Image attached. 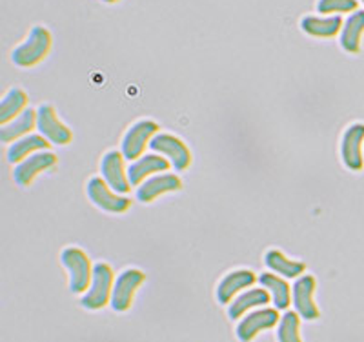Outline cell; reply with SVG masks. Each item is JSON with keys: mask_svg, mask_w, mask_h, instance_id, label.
<instances>
[{"mask_svg": "<svg viewBox=\"0 0 364 342\" xmlns=\"http://www.w3.org/2000/svg\"><path fill=\"white\" fill-rule=\"evenodd\" d=\"M51 50V33L44 26H35L26 41L17 46L11 53V60L18 68H31L44 60Z\"/></svg>", "mask_w": 364, "mask_h": 342, "instance_id": "1", "label": "cell"}, {"mask_svg": "<svg viewBox=\"0 0 364 342\" xmlns=\"http://www.w3.org/2000/svg\"><path fill=\"white\" fill-rule=\"evenodd\" d=\"M113 269L108 264L99 262L93 266V277H91V286L87 293L82 297L80 304L87 309H100L112 302L113 284H115Z\"/></svg>", "mask_w": 364, "mask_h": 342, "instance_id": "2", "label": "cell"}, {"mask_svg": "<svg viewBox=\"0 0 364 342\" xmlns=\"http://www.w3.org/2000/svg\"><path fill=\"white\" fill-rule=\"evenodd\" d=\"M63 264L70 272V289L73 293L86 292L87 286L91 284L93 277V268L87 259L86 253L80 247H66L60 255Z\"/></svg>", "mask_w": 364, "mask_h": 342, "instance_id": "3", "label": "cell"}, {"mask_svg": "<svg viewBox=\"0 0 364 342\" xmlns=\"http://www.w3.org/2000/svg\"><path fill=\"white\" fill-rule=\"evenodd\" d=\"M159 124L154 120H139L126 132L124 139H122V155L128 161H136L142 157V151L146 146H149L151 139L157 135Z\"/></svg>", "mask_w": 364, "mask_h": 342, "instance_id": "4", "label": "cell"}, {"mask_svg": "<svg viewBox=\"0 0 364 342\" xmlns=\"http://www.w3.org/2000/svg\"><path fill=\"white\" fill-rule=\"evenodd\" d=\"M87 197L91 202L99 206L100 210L109 211V213H124L132 206V201L126 197H119L117 191H113L108 182L100 177H93L87 182Z\"/></svg>", "mask_w": 364, "mask_h": 342, "instance_id": "5", "label": "cell"}, {"mask_svg": "<svg viewBox=\"0 0 364 342\" xmlns=\"http://www.w3.org/2000/svg\"><path fill=\"white\" fill-rule=\"evenodd\" d=\"M149 148L154 149L155 153H161V155L170 159L171 166H173L177 171H184L186 168H190L191 151L178 137L170 135V133L155 135L154 139H151V142H149Z\"/></svg>", "mask_w": 364, "mask_h": 342, "instance_id": "6", "label": "cell"}, {"mask_svg": "<svg viewBox=\"0 0 364 342\" xmlns=\"http://www.w3.org/2000/svg\"><path fill=\"white\" fill-rule=\"evenodd\" d=\"M146 281V275L141 269H126L117 277L112 293V308L115 311H128L132 308L135 292Z\"/></svg>", "mask_w": 364, "mask_h": 342, "instance_id": "7", "label": "cell"}, {"mask_svg": "<svg viewBox=\"0 0 364 342\" xmlns=\"http://www.w3.org/2000/svg\"><path fill=\"white\" fill-rule=\"evenodd\" d=\"M37 128L42 133V137H46L48 141L53 142L58 146L70 144L73 135H71L70 128L66 124H63L58 120L57 112L53 109V106L50 104H42L37 112Z\"/></svg>", "mask_w": 364, "mask_h": 342, "instance_id": "8", "label": "cell"}, {"mask_svg": "<svg viewBox=\"0 0 364 342\" xmlns=\"http://www.w3.org/2000/svg\"><path fill=\"white\" fill-rule=\"evenodd\" d=\"M100 171H102L104 181L117 193H128L132 190L128 178V169L124 168V155L122 151H108L100 162Z\"/></svg>", "mask_w": 364, "mask_h": 342, "instance_id": "9", "label": "cell"}, {"mask_svg": "<svg viewBox=\"0 0 364 342\" xmlns=\"http://www.w3.org/2000/svg\"><path fill=\"white\" fill-rule=\"evenodd\" d=\"M363 142H364V124H352L344 132L343 142H341V157L344 166L352 171H360L364 168L363 157Z\"/></svg>", "mask_w": 364, "mask_h": 342, "instance_id": "10", "label": "cell"}, {"mask_svg": "<svg viewBox=\"0 0 364 342\" xmlns=\"http://www.w3.org/2000/svg\"><path fill=\"white\" fill-rule=\"evenodd\" d=\"M279 322V309L264 308L252 311L237 326V337L240 342H252L262 330H269Z\"/></svg>", "mask_w": 364, "mask_h": 342, "instance_id": "11", "label": "cell"}, {"mask_svg": "<svg viewBox=\"0 0 364 342\" xmlns=\"http://www.w3.org/2000/svg\"><path fill=\"white\" fill-rule=\"evenodd\" d=\"M53 166H57V155L55 153L37 151L33 155H29L21 164L15 166V169H13V178H15V182L18 186H29L38 173L48 171Z\"/></svg>", "mask_w": 364, "mask_h": 342, "instance_id": "12", "label": "cell"}, {"mask_svg": "<svg viewBox=\"0 0 364 342\" xmlns=\"http://www.w3.org/2000/svg\"><path fill=\"white\" fill-rule=\"evenodd\" d=\"M317 282L311 275H302L294 284V306L295 311L306 321L318 319V308L314 302V293Z\"/></svg>", "mask_w": 364, "mask_h": 342, "instance_id": "13", "label": "cell"}, {"mask_svg": "<svg viewBox=\"0 0 364 342\" xmlns=\"http://www.w3.org/2000/svg\"><path fill=\"white\" fill-rule=\"evenodd\" d=\"M182 188V181L173 173H161L157 177H151L142 182L136 190V201L141 202H154L155 198L161 197L170 191H178Z\"/></svg>", "mask_w": 364, "mask_h": 342, "instance_id": "14", "label": "cell"}, {"mask_svg": "<svg viewBox=\"0 0 364 342\" xmlns=\"http://www.w3.org/2000/svg\"><path fill=\"white\" fill-rule=\"evenodd\" d=\"M255 273L250 272V269H237V272L228 273L223 281L219 282L217 299H219V302H223V304H230L237 293L242 292L245 288H252V286L255 284Z\"/></svg>", "mask_w": 364, "mask_h": 342, "instance_id": "15", "label": "cell"}, {"mask_svg": "<svg viewBox=\"0 0 364 342\" xmlns=\"http://www.w3.org/2000/svg\"><path fill=\"white\" fill-rule=\"evenodd\" d=\"M171 162L168 159L161 157V155H144V157L136 159L132 162L128 168V178L132 186H139L146 177L157 173V171H168Z\"/></svg>", "mask_w": 364, "mask_h": 342, "instance_id": "16", "label": "cell"}, {"mask_svg": "<svg viewBox=\"0 0 364 342\" xmlns=\"http://www.w3.org/2000/svg\"><path fill=\"white\" fill-rule=\"evenodd\" d=\"M344 22L341 15H331V17H304L301 21V29L304 33L318 38L336 37L343 29Z\"/></svg>", "mask_w": 364, "mask_h": 342, "instance_id": "17", "label": "cell"}, {"mask_svg": "<svg viewBox=\"0 0 364 342\" xmlns=\"http://www.w3.org/2000/svg\"><path fill=\"white\" fill-rule=\"evenodd\" d=\"M364 33V11H353L341 29V48L348 53H359L360 37Z\"/></svg>", "mask_w": 364, "mask_h": 342, "instance_id": "18", "label": "cell"}, {"mask_svg": "<svg viewBox=\"0 0 364 342\" xmlns=\"http://www.w3.org/2000/svg\"><path fill=\"white\" fill-rule=\"evenodd\" d=\"M48 148H50V142H46V137L26 135L9 146L8 162H11V164H21L29 155H33L37 151H44Z\"/></svg>", "mask_w": 364, "mask_h": 342, "instance_id": "19", "label": "cell"}, {"mask_svg": "<svg viewBox=\"0 0 364 342\" xmlns=\"http://www.w3.org/2000/svg\"><path fill=\"white\" fill-rule=\"evenodd\" d=\"M35 126H37V112L29 107V109H26L24 113H21L17 119L11 120V122L0 128V141L2 142L18 141V139L28 135Z\"/></svg>", "mask_w": 364, "mask_h": 342, "instance_id": "20", "label": "cell"}, {"mask_svg": "<svg viewBox=\"0 0 364 342\" xmlns=\"http://www.w3.org/2000/svg\"><path fill=\"white\" fill-rule=\"evenodd\" d=\"M269 302V292L264 288H255L248 289L246 293L239 295L233 302H230V308H228V315L230 319H239L248 311V309L257 308V306H266Z\"/></svg>", "mask_w": 364, "mask_h": 342, "instance_id": "21", "label": "cell"}, {"mask_svg": "<svg viewBox=\"0 0 364 342\" xmlns=\"http://www.w3.org/2000/svg\"><path fill=\"white\" fill-rule=\"evenodd\" d=\"M264 262L273 273H277V275L286 277V279H295V277L302 275V273L306 272V266L299 260H291L284 255L279 250H269L264 257Z\"/></svg>", "mask_w": 364, "mask_h": 342, "instance_id": "22", "label": "cell"}, {"mask_svg": "<svg viewBox=\"0 0 364 342\" xmlns=\"http://www.w3.org/2000/svg\"><path fill=\"white\" fill-rule=\"evenodd\" d=\"M259 282L264 289H268L269 295L273 299V304L277 309H288L291 302V292H290V284L281 279L275 273H262L259 277Z\"/></svg>", "mask_w": 364, "mask_h": 342, "instance_id": "23", "label": "cell"}, {"mask_svg": "<svg viewBox=\"0 0 364 342\" xmlns=\"http://www.w3.org/2000/svg\"><path fill=\"white\" fill-rule=\"evenodd\" d=\"M26 104H28L26 91L21 87H11L0 102V124L6 126L11 120L17 119L21 113L26 112Z\"/></svg>", "mask_w": 364, "mask_h": 342, "instance_id": "24", "label": "cell"}, {"mask_svg": "<svg viewBox=\"0 0 364 342\" xmlns=\"http://www.w3.org/2000/svg\"><path fill=\"white\" fill-rule=\"evenodd\" d=\"M279 342H302L299 335V314L295 311H286L281 317L277 330Z\"/></svg>", "mask_w": 364, "mask_h": 342, "instance_id": "25", "label": "cell"}, {"mask_svg": "<svg viewBox=\"0 0 364 342\" xmlns=\"http://www.w3.org/2000/svg\"><path fill=\"white\" fill-rule=\"evenodd\" d=\"M359 0H317V11L323 15H341V13L357 11Z\"/></svg>", "mask_w": 364, "mask_h": 342, "instance_id": "26", "label": "cell"}, {"mask_svg": "<svg viewBox=\"0 0 364 342\" xmlns=\"http://www.w3.org/2000/svg\"><path fill=\"white\" fill-rule=\"evenodd\" d=\"M102 2H106V4H115V2H119V0H102Z\"/></svg>", "mask_w": 364, "mask_h": 342, "instance_id": "27", "label": "cell"}, {"mask_svg": "<svg viewBox=\"0 0 364 342\" xmlns=\"http://www.w3.org/2000/svg\"><path fill=\"white\" fill-rule=\"evenodd\" d=\"M360 2H363V4H364V0H360Z\"/></svg>", "mask_w": 364, "mask_h": 342, "instance_id": "28", "label": "cell"}]
</instances>
